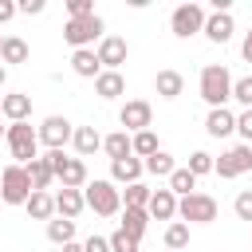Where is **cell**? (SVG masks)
<instances>
[{"instance_id":"b9f144b4","label":"cell","mask_w":252,"mask_h":252,"mask_svg":"<svg viewBox=\"0 0 252 252\" xmlns=\"http://www.w3.org/2000/svg\"><path fill=\"white\" fill-rule=\"evenodd\" d=\"M12 16H16V4L12 0H0V24H8Z\"/></svg>"},{"instance_id":"4316f807","label":"cell","mask_w":252,"mask_h":252,"mask_svg":"<svg viewBox=\"0 0 252 252\" xmlns=\"http://www.w3.org/2000/svg\"><path fill=\"white\" fill-rule=\"evenodd\" d=\"M102 150H106V158H110V161H118V158H130V154H134V150H130V134H126V130H118V134L102 138Z\"/></svg>"},{"instance_id":"5b68a950","label":"cell","mask_w":252,"mask_h":252,"mask_svg":"<svg viewBox=\"0 0 252 252\" xmlns=\"http://www.w3.org/2000/svg\"><path fill=\"white\" fill-rule=\"evenodd\" d=\"M177 217H181V224H213L217 220V197L189 193V197L177 201Z\"/></svg>"},{"instance_id":"44dd1931","label":"cell","mask_w":252,"mask_h":252,"mask_svg":"<svg viewBox=\"0 0 252 252\" xmlns=\"http://www.w3.org/2000/svg\"><path fill=\"white\" fill-rule=\"evenodd\" d=\"M71 142H75V150H79V158H91L94 150H102V134H98L94 126H75V134H71Z\"/></svg>"},{"instance_id":"277c9868","label":"cell","mask_w":252,"mask_h":252,"mask_svg":"<svg viewBox=\"0 0 252 252\" xmlns=\"http://www.w3.org/2000/svg\"><path fill=\"white\" fill-rule=\"evenodd\" d=\"M32 197V177L24 165H8L0 173V205H28Z\"/></svg>"},{"instance_id":"4dcf8cb0","label":"cell","mask_w":252,"mask_h":252,"mask_svg":"<svg viewBox=\"0 0 252 252\" xmlns=\"http://www.w3.org/2000/svg\"><path fill=\"white\" fill-rule=\"evenodd\" d=\"M165 189H169L173 197H189V193L197 189V177H193L189 169H173V173H169V185H165Z\"/></svg>"},{"instance_id":"d6986e66","label":"cell","mask_w":252,"mask_h":252,"mask_svg":"<svg viewBox=\"0 0 252 252\" xmlns=\"http://www.w3.org/2000/svg\"><path fill=\"white\" fill-rule=\"evenodd\" d=\"M0 114H4L8 122H28V114H32V94H4Z\"/></svg>"},{"instance_id":"ffe728a7","label":"cell","mask_w":252,"mask_h":252,"mask_svg":"<svg viewBox=\"0 0 252 252\" xmlns=\"http://www.w3.org/2000/svg\"><path fill=\"white\" fill-rule=\"evenodd\" d=\"M55 177L63 181V189H83V185H87V161H83V158H67Z\"/></svg>"},{"instance_id":"6da1fadb","label":"cell","mask_w":252,"mask_h":252,"mask_svg":"<svg viewBox=\"0 0 252 252\" xmlns=\"http://www.w3.org/2000/svg\"><path fill=\"white\" fill-rule=\"evenodd\" d=\"M201 98L209 102V110H217L232 98V75H228L224 63H205L201 67Z\"/></svg>"},{"instance_id":"d590c367","label":"cell","mask_w":252,"mask_h":252,"mask_svg":"<svg viewBox=\"0 0 252 252\" xmlns=\"http://www.w3.org/2000/svg\"><path fill=\"white\" fill-rule=\"evenodd\" d=\"M106 244H110V252H138V240L126 236L122 228H114V236H106Z\"/></svg>"},{"instance_id":"8fae6325","label":"cell","mask_w":252,"mask_h":252,"mask_svg":"<svg viewBox=\"0 0 252 252\" xmlns=\"http://www.w3.org/2000/svg\"><path fill=\"white\" fill-rule=\"evenodd\" d=\"M94 55H98V67H102V71H118V67L126 63L130 47H126V39H118V35H102L98 47H94Z\"/></svg>"},{"instance_id":"e575fe53","label":"cell","mask_w":252,"mask_h":252,"mask_svg":"<svg viewBox=\"0 0 252 252\" xmlns=\"http://www.w3.org/2000/svg\"><path fill=\"white\" fill-rule=\"evenodd\" d=\"M232 98H236L244 110H252V75H240V79H232Z\"/></svg>"},{"instance_id":"5bb4252c","label":"cell","mask_w":252,"mask_h":252,"mask_svg":"<svg viewBox=\"0 0 252 252\" xmlns=\"http://www.w3.org/2000/svg\"><path fill=\"white\" fill-rule=\"evenodd\" d=\"M146 213H150V220H173V217H177V197H173L169 189H154Z\"/></svg>"},{"instance_id":"1f68e13d","label":"cell","mask_w":252,"mask_h":252,"mask_svg":"<svg viewBox=\"0 0 252 252\" xmlns=\"http://www.w3.org/2000/svg\"><path fill=\"white\" fill-rule=\"evenodd\" d=\"M118 193H122V201H126L122 209H146V205H150V193H154V189H146L142 181H134V185L118 189Z\"/></svg>"},{"instance_id":"ee69618b","label":"cell","mask_w":252,"mask_h":252,"mask_svg":"<svg viewBox=\"0 0 252 252\" xmlns=\"http://www.w3.org/2000/svg\"><path fill=\"white\" fill-rule=\"evenodd\" d=\"M63 252H83V244H75V240H71V244H63Z\"/></svg>"},{"instance_id":"603a6c76","label":"cell","mask_w":252,"mask_h":252,"mask_svg":"<svg viewBox=\"0 0 252 252\" xmlns=\"http://www.w3.org/2000/svg\"><path fill=\"white\" fill-rule=\"evenodd\" d=\"M122 91H126V79H122L118 71H102V75L94 79V94H98V98H118Z\"/></svg>"},{"instance_id":"7a4b0ae2","label":"cell","mask_w":252,"mask_h":252,"mask_svg":"<svg viewBox=\"0 0 252 252\" xmlns=\"http://www.w3.org/2000/svg\"><path fill=\"white\" fill-rule=\"evenodd\" d=\"M83 201L98 217H118L122 213V193L114 189V181H102V177H94V181L83 185Z\"/></svg>"},{"instance_id":"3957f363","label":"cell","mask_w":252,"mask_h":252,"mask_svg":"<svg viewBox=\"0 0 252 252\" xmlns=\"http://www.w3.org/2000/svg\"><path fill=\"white\" fill-rule=\"evenodd\" d=\"M4 142H8V150H12V158H16V165H32V161L39 158V138H35L32 122H8Z\"/></svg>"},{"instance_id":"d4e9b609","label":"cell","mask_w":252,"mask_h":252,"mask_svg":"<svg viewBox=\"0 0 252 252\" xmlns=\"http://www.w3.org/2000/svg\"><path fill=\"white\" fill-rule=\"evenodd\" d=\"M24 209H28L32 220H51V217H55V197H51V193H32Z\"/></svg>"},{"instance_id":"c3c4849f","label":"cell","mask_w":252,"mask_h":252,"mask_svg":"<svg viewBox=\"0 0 252 252\" xmlns=\"http://www.w3.org/2000/svg\"><path fill=\"white\" fill-rule=\"evenodd\" d=\"M0 102H4V94H0Z\"/></svg>"},{"instance_id":"9a60e30c","label":"cell","mask_w":252,"mask_h":252,"mask_svg":"<svg viewBox=\"0 0 252 252\" xmlns=\"http://www.w3.org/2000/svg\"><path fill=\"white\" fill-rule=\"evenodd\" d=\"M205 130H209V138H228L236 130V114L228 106H217V110L205 114Z\"/></svg>"},{"instance_id":"ac0fdd59","label":"cell","mask_w":252,"mask_h":252,"mask_svg":"<svg viewBox=\"0 0 252 252\" xmlns=\"http://www.w3.org/2000/svg\"><path fill=\"white\" fill-rule=\"evenodd\" d=\"M71 71H75L79 79H98V75H102V67H98V55H94V47H83V51H75V55H71Z\"/></svg>"},{"instance_id":"f1b7e54d","label":"cell","mask_w":252,"mask_h":252,"mask_svg":"<svg viewBox=\"0 0 252 252\" xmlns=\"http://www.w3.org/2000/svg\"><path fill=\"white\" fill-rule=\"evenodd\" d=\"M47 240L51 244H71L75 240V220H67V217H59V220H47Z\"/></svg>"},{"instance_id":"f546056e","label":"cell","mask_w":252,"mask_h":252,"mask_svg":"<svg viewBox=\"0 0 252 252\" xmlns=\"http://www.w3.org/2000/svg\"><path fill=\"white\" fill-rule=\"evenodd\" d=\"M142 165H146V173H154V177H169V173L177 169V165H173V154H165V150L150 154V158H146Z\"/></svg>"},{"instance_id":"484cf974","label":"cell","mask_w":252,"mask_h":252,"mask_svg":"<svg viewBox=\"0 0 252 252\" xmlns=\"http://www.w3.org/2000/svg\"><path fill=\"white\" fill-rule=\"evenodd\" d=\"M0 63H28V43L20 35H4L0 43Z\"/></svg>"},{"instance_id":"ab89813d","label":"cell","mask_w":252,"mask_h":252,"mask_svg":"<svg viewBox=\"0 0 252 252\" xmlns=\"http://www.w3.org/2000/svg\"><path fill=\"white\" fill-rule=\"evenodd\" d=\"M83 252H110V244H106V236H87Z\"/></svg>"},{"instance_id":"f35d334b","label":"cell","mask_w":252,"mask_h":252,"mask_svg":"<svg viewBox=\"0 0 252 252\" xmlns=\"http://www.w3.org/2000/svg\"><path fill=\"white\" fill-rule=\"evenodd\" d=\"M67 12H71V20H83V16H94V4L91 0H67Z\"/></svg>"},{"instance_id":"60d3db41","label":"cell","mask_w":252,"mask_h":252,"mask_svg":"<svg viewBox=\"0 0 252 252\" xmlns=\"http://www.w3.org/2000/svg\"><path fill=\"white\" fill-rule=\"evenodd\" d=\"M16 12H24V16H39V12H43V0H20Z\"/></svg>"},{"instance_id":"f6af8a7d","label":"cell","mask_w":252,"mask_h":252,"mask_svg":"<svg viewBox=\"0 0 252 252\" xmlns=\"http://www.w3.org/2000/svg\"><path fill=\"white\" fill-rule=\"evenodd\" d=\"M4 79H8V67H4V63H0V87H4Z\"/></svg>"},{"instance_id":"74e56055","label":"cell","mask_w":252,"mask_h":252,"mask_svg":"<svg viewBox=\"0 0 252 252\" xmlns=\"http://www.w3.org/2000/svg\"><path fill=\"white\" fill-rule=\"evenodd\" d=\"M236 134L244 138V146H252V110H240L236 114Z\"/></svg>"},{"instance_id":"681fc988","label":"cell","mask_w":252,"mask_h":252,"mask_svg":"<svg viewBox=\"0 0 252 252\" xmlns=\"http://www.w3.org/2000/svg\"><path fill=\"white\" fill-rule=\"evenodd\" d=\"M165 252H169V248H165Z\"/></svg>"},{"instance_id":"7bdbcfd3","label":"cell","mask_w":252,"mask_h":252,"mask_svg":"<svg viewBox=\"0 0 252 252\" xmlns=\"http://www.w3.org/2000/svg\"><path fill=\"white\" fill-rule=\"evenodd\" d=\"M240 55H244V63H252V28H248V35H244V43H240Z\"/></svg>"},{"instance_id":"30bf717a","label":"cell","mask_w":252,"mask_h":252,"mask_svg":"<svg viewBox=\"0 0 252 252\" xmlns=\"http://www.w3.org/2000/svg\"><path fill=\"white\" fill-rule=\"evenodd\" d=\"M150 118H154V106H150L146 98H130V102L118 110V122H122L126 134H142V130H150Z\"/></svg>"},{"instance_id":"7dc6e473","label":"cell","mask_w":252,"mask_h":252,"mask_svg":"<svg viewBox=\"0 0 252 252\" xmlns=\"http://www.w3.org/2000/svg\"><path fill=\"white\" fill-rule=\"evenodd\" d=\"M0 43H4V35H0Z\"/></svg>"},{"instance_id":"7c38bea8","label":"cell","mask_w":252,"mask_h":252,"mask_svg":"<svg viewBox=\"0 0 252 252\" xmlns=\"http://www.w3.org/2000/svg\"><path fill=\"white\" fill-rule=\"evenodd\" d=\"M201 32H205L213 43H228V39H232V32H236V24H232V12H209Z\"/></svg>"},{"instance_id":"e0dca14e","label":"cell","mask_w":252,"mask_h":252,"mask_svg":"<svg viewBox=\"0 0 252 252\" xmlns=\"http://www.w3.org/2000/svg\"><path fill=\"white\" fill-rule=\"evenodd\" d=\"M83 209H87V201H83V189H59V193H55V213H59V217L75 220Z\"/></svg>"},{"instance_id":"4fadbf2b","label":"cell","mask_w":252,"mask_h":252,"mask_svg":"<svg viewBox=\"0 0 252 252\" xmlns=\"http://www.w3.org/2000/svg\"><path fill=\"white\" fill-rule=\"evenodd\" d=\"M142 173H146V165H142V158H134V154L110 161V181H114V185H134Z\"/></svg>"},{"instance_id":"83f0119b","label":"cell","mask_w":252,"mask_h":252,"mask_svg":"<svg viewBox=\"0 0 252 252\" xmlns=\"http://www.w3.org/2000/svg\"><path fill=\"white\" fill-rule=\"evenodd\" d=\"M130 150H134V158H150V154H158L161 146H158V134L154 130H142V134H130Z\"/></svg>"},{"instance_id":"ba28073f","label":"cell","mask_w":252,"mask_h":252,"mask_svg":"<svg viewBox=\"0 0 252 252\" xmlns=\"http://www.w3.org/2000/svg\"><path fill=\"white\" fill-rule=\"evenodd\" d=\"M169 28H173V35L177 39H189V35H197L201 28H205V8L201 4H177L173 8V16H169Z\"/></svg>"},{"instance_id":"d6a6232c","label":"cell","mask_w":252,"mask_h":252,"mask_svg":"<svg viewBox=\"0 0 252 252\" xmlns=\"http://www.w3.org/2000/svg\"><path fill=\"white\" fill-rule=\"evenodd\" d=\"M165 248H169V252H181V248H189V224L173 220V224L165 228Z\"/></svg>"},{"instance_id":"836d02e7","label":"cell","mask_w":252,"mask_h":252,"mask_svg":"<svg viewBox=\"0 0 252 252\" xmlns=\"http://www.w3.org/2000/svg\"><path fill=\"white\" fill-rule=\"evenodd\" d=\"M185 169H189L193 177H205V173H213V154H205V150H193Z\"/></svg>"},{"instance_id":"9c48e42d","label":"cell","mask_w":252,"mask_h":252,"mask_svg":"<svg viewBox=\"0 0 252 252\" xmlns=\"http://www.w3.org/2000/svg\"><path fill=\"white\" fill-rule=\"evenodd\" d=\"M71 134H75V126H71L63 114H47V118L39 122V130H35V138H39L47 150H63V146L71 142Z\"/></svg>"},{"instance_id":"bcb514c9","label":"cell","mask_w":252,"mask_h":252,"mask_svg":"<svg viewBox=\"0 0 252 252\" xmlns=\"http://www.w3.org/2000/svg\"><path fill=\"white\" fill-rule=\"evenodd\" d=\"M4 134H8V126H0V138H4Z\"/></svg>"},{"instance_id":"cb8c5ba5","label":"cell","mask_w":252,"mask_h":252,"mask_svg":"<svg viewBox=\"0 0 252 252\" xmlns=\"http://www.w3.org/2000/svg\"><path fill=\"white\" fill-rule=\"evenodd\" d=\"M154 91H158L161 98H177V94L185 91V79H181V71H158V79H154Z\"/></svg>"},{"instance_id":"8992f818","label":"cell","mask_w":252,"mask_h":252,"mask_svg":"<svg viewBox=\"0 0 252 252\" xmlns=\"http://www.w3.org/2000/svg\"><path fill=\"white\" fill-rule=\"evenodd\" d=\"M102 32H106L102 16H83V20H67V28H63V39H67L75 51H83V47H91L94 39H102Z\"/></svg>"},{"instance_id":"7402d4cb","label":"cell","mask_w":252,"mask_h":252,"mask_svg":"<svg viewBox=\"0 0 252 252\" xmlns=\"http://www.w3.org/2000/svg\"><path fill=\"white\" fill-rule=\"evenodd\" d=\"M28 169V177H32V193H47V185L55 181V173H51V165H47V158L39 154L32 165H24Z\"/></svg>"},{"instance_id":"2e32d148","label":"cell","mask_w":252,"mask_h":252,"mask_svg":"<svg viewBox=\"0 0 252 252\" xmlns=\"http://www.w3.org/2000/svg\"><path fill=\"white\" fill-rule=\"evenodd\" d=\"M118 217H122V220H118V228L142 244V236H146V228H150V213H146V209H122Z\"/></svg>"},{"instance_id":"8d00e7d4","label":"cell","mask_w":252,"mask_h":252,"mask_svg":"<svg viewBox=\"0 0 252 252\" xmlns=\"http://www.w3.org/2000/svg\"><path fill=\"white\" fill-rule=\"evenodd\" d=\"M232 209H236V217H240V220H252V189H244V193H236V201H232Z\"/></svg>"},{"instance_id":"52a82bcc","label":"cell","mask_w":252,"mask_h":252,"mask_svg":"<svg viewBox=\"0 0 252 252\" xmlns=\"http://www.w3.org/2000/svg\"><path fill=\"white\" fill-rule=\"evenodd\" d=\"M252 169V146H228L220 158H213V173L217 177H224V181H232V177H240V173H248Z\"/></svg>"}]
</instances>
